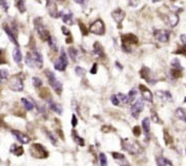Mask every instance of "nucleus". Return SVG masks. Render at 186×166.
Here are the masks:
<instances>
[{"instance_id": "30", "label": "nucleus", "mask_w": 186, "mask_h": 166, "mask_svg": "<svg viewBox=\"0 0 186 166\" xmlns=\"http://www.w3.org/2000/svg\"><path fill=\"white\" fill-rule=\"evenodd\" d=\"M75 73H76V75H77V76H79V77H83L85 74H86V70H85L84 68L80 67V66H77V67L75 68Z\"/></svg>"}, {"instance_id": "12", "label": "nucleus", "mask_w": 186, "mask_h": 166, "mask_svg": "<svg viewBox=\"0 0 186 166\" xmlns=\"http://www.w3.org/2000/svg\"><path fill=\"white\" fill-rule=\"evenodd\" d=\"M59 17L63 19V22L68 26L74 25V15L71 10H65V11H59Z\"/></svg>"}, {"instance_id": "16", "label": "nucleus", "mask_w": 186, "mask_h": 166, "mask_svg": "<svg viewBox=\"0 0 186 166\" xmlns=\"http://www.w3.org/2000/svg\"><path fill=\"white\" fill-rule=\"evenodd\" d=\"M111 17L115 20L116 23H118V24H121V23L124 21V19L126 17V13L125 11L121 8H117L116 10H114L113 13H111Z\"/></svg>"}, {"instance_id": "21", "label": "nucleus", "mask_w": 186, "mask_h": 166, "mask_svg": "<svg viewBox=\"0 0 186 166\" xmlns=\"http://www.w3.org/2000/svg\"><path fill=\"white\" fill-rule=\"evenodd\" d=\"M142 129L144 131L145 137L149 138V131H150V119L149 118H144L142 120Z\"/></svg>"}, {"instance_id": "38", "label": "nucleus", "mask_w": 186, "mask_h": 166, "mask_svg": "<svg viewBox=\"0 0 186 166\" xmlns=\"http://www.w3.org/2000/svg\"><path fill=\"white\" fill-rule=\"evenodd\" d=\"M152 120L154 122V123H162V121L160 120V118H158V114L154 112L153 110H152Z\"/></svg>"}, {"instance_id": "33", "label": "nucleus", "mask_w": 186, "mask_h": 166, "mask_svg": "<svg viewBox=\"0 0 186 166\" xmlns=\"http://www.w3.org/2000/svg\"><path fill=\"white\" fill-rule=\"evenodd\" d=\"M47 42H48V44H49V46L50 47L52 48V51H57V46H56V42H55V39L51 36L49 38V39L47 40Z\"/></svg>"}, {"instance_id": "22", "label": "nucleus", "mask_w": 186, "mask_h": 166, "mask_svg": "<svg viewBox=\"0 0 186 166\" xmlns=\"http://www.w3.org/2000/svg\"><path fill=\"white\" fill-rule=\"evenodd\" d=\"M4 31H5V33L7 34V36H8L9 40L13 42V43H14L15 45H17V47H18V42L17 40V37H15V35L13 33V31H11L7 26L4 27Z\"/></svg>"}, {"instance_id": "39", "label": "nucleus", "mask_w": 186, "mask_h": 166, "mask_svg": "<svg viewBox=\"0 0 186 166\" xmlns=\"http://www.w3.org/2000/svg\"><path fill=\"white\" fill-rule=\"evenodd\" d=\"M111 103H113V105L115 106H120V102H119V99L117 98V94H113L111 96Z\"/></svg>"}, {"instance_id": "54", "label": "nucleus", "mask_w": 186, "mask_h": 166, "mask_svg": "<svg viewBox=\"0 0 186 166\" xmlns=\"http://www.w3.org/2000/svg\"><path fill=\"white\" fill-rule=\"evenodd\" d=\"M122 166H129V165H122Z\"/></svg>"}, {"instance_id": "23", "label": "nucleus", "mask_w": 186, "mask_h": 166, "mask_svg": "<svg viewBox=\"0 0 186 166\" xmlns=\"http://www.w3.org/2000/svg\"><path fill=\"white\" fill-rule=\"evenodd\" d=\"M13 60H14V62H15L17 64H20L21 62H22L23 55H22L21 49L18 48V47H15V48L13 49Z\"/></svg>"}, {"instance_id": "34", "label": "nucleus", "mask_w": 186, "mask_h": 166, "mask_svg": "<svg viewBox=\"0 0 186 166\" xmlns=\"http://www.w3.org/2000/svg\"><path fill=\"white\" fill-rule=\"evenodd\" d=\"M32 82H33V85L36 87V88H39L42 85V80L39 78V77H33L32 78Z\"/></svg>"}, {"instance_id": "1", "label": "nucleus", "mask_w": 186, "mask_h": 166, "mask_svg": "<svg viewBox=\"0 0 186 166\" xmlns=\"http://www.w3.org/2000/svg\"><path fill=\"white\" fill-rule=\"evenodd\" d=\"M25 62H26V65L30 68L41 69L42 66H43V56H42L39 51L33 49L32 51L27 53Z\"/></svg>"}, {"instance_id": "4", "label": "nucleus", "mask_w": 186, "mask_h": 166, "mask_svg": "<svg viewBox=\"0 0 186 166\" xmlns=\"http://www.w3.org/2000/svg\"><path fill=\"white\" fill-rule=\"evenodd\" d=\"M122 48L123 51L129 53L131 52V45L133 44H137L138 42V38L134 35V34H125V35L122 36Z\"/></svg>"}, {"instance_id": "7", "label": "nucleus", "mask_w": 186, "mask_h": 166, "mask_svg": "<svg viewBox=\"0 0 186 166\" xmlns=\"http://www.w3.org/2000/svg\"><path fill=\"white\" fill-rule=\"evenodd\" d=\"M89 32L95 34V35H103L106 33V26H104V23L102 22V20L98 19L95 22H93L90 28H89Z\"/></svg>"}, {"instance_id": "43", "label": "nucleus", "mask_w": 186, "mask_h": 166, "mask_svg": "<svg viewBox=\"0 0 186 166\" xmlns=\"http://www.w3.org/2000/svg\"><path fill=\"white\" fill-rule=\"evenodd\" d=\"M140 132H141V130H140V127H139V126H135L134 128H133V133H134V136L139 137V136H140Z\"/></svg>"}, {"instance_id": "15", "label": "nucleus", "mask_w": 186, "mask_h": 166, "mask_svg": "<svg viewBox=\"0 0 186 166\" xmlns=\"http://www.w3.org/2000/svg\"><path fill=\"white\" fill-rule=\"evenodd\" d=\"M47 9H48V13L50 17H52L54 19L59 17V9H57V6L54 1H47Z\"/></svg>"}, {"instance_id": "8", "label": "nucleus", "mask_w": 186, "mask_h": 166, "mask_svg": "<svg viewBox=\"0 0 186 166\" xmlns=\"http://www.w3.org/2000/svg\"><path fill=\"white\" fill-rule=\"evenodd\" d=\"M143 108H144V101L140 98L131 106V109H130L131 116L134 117L135 119H137L139 117V115L141 114V112L143 111Z\"/></svg>"}, {"instance_id": "47", "label": "nucleus", "mask_w": 186, "mask_h": 166, "mask_svg": "<svg viewBox=\"0 0 186 166\" xmlns=\"http://www.w3.org/2000/svg\"><path fill=\"white\" fill-rule=\"evenodd\" d=\"M80 28H81V31H82V33L84 34V35H87L88 34V31L86 30V28H85V26L84 25H82V23H80Z\"/></svg>"}, {"instance_id": "48", "label": "nucleus", "mask_w": 186, "mask_h": 166, "mask_svg": "<svg viewBox=\"0 0 186 166\" xmlns=\"http://www.w3.org/2000/svg\"><path fill=\"white\" fill-rule=\"evenodd\" d=\"M0 5L4 7V9H5V10L8 9V4H7V2H6V1H0Z\"/></svg>"}, {"instance_id": "45", "label": "nucleus", "mask_w": 186, "mask_h": 166, "mask_svg": "<svg viewBox=\"0 0 186 166\" xmlns=\"http://www.w3.org/2000/svg\"><path fill=\"white\" fill-rule=\"evenodd\" d=\"M61 31H63V33L65 34V36L71 37V32H70V30L65 28V27H61Z\"/></svg>"}, {"instance_id": "27", "label": "nucleus", "mask_w": 186, "mask_h": 166, "mask_svg": "<svg viewBox=\"0 0 186 166\" xmlns=\"http://www.w3.org/2000/svg\"><path fill=\"white\" fill-rule=\"evenodd\" d=\"M22 103H23V105L25 106V108H26L27 111H32V110L34 109V104H33L32 102H30L29 99L23 98V99H22Z\"/></svg>"}, {"instance_id": "25", "label": "nucleus", "mask_w": 186, "mask_h": 166, "mask_svg": "<svg viewBox=\"0 0 186 166\" xmlns=\"http://www.w3.org/2000/svg\"><path fill=\"white\" fill-rule=\"evenodd\" d=\"M137 94H138V91H137L136 88H132V89H131V90L129 91V94H127L128 103H131V104H132V103L135 101V99H136Z\"/></svg>"}, {"instance_id": "24", "label": "nucleus", "mask_w": 186, "mask_h": 166, "mask_svg": "<svg viewBox=\"0 0 186 166\" xmlns=\"http://www.w3.org/2000/svg\"><path fill=\"white\" fill-rule=\"evenodd\" d=\"M175 115L178 119H180V120L184 121L186 123V110L183 109V108H178L175 112Z\"/></svg>"}, {"instance_id": "36", "label": "nucleus", "mask_w": 186, "mask_h": 166, "mask_svg": "<svg viewBox=\"0 0 186 166\" xmlns=\"http://www.w3.org/2000/svg\"><path fill=\"white\" fill-rule=\"evenodd\" d=\"M8 71L6 70V69H1L0 70V79H2V80H5L8 78Z\"/></svg>"}, {"instance_id": "26", "label": "nucleus", "mask_w": 186, "mask_h": 166, "mask_svg": "<svg viewBox=\"0 0 186 166\" xmlns=\"http://www.w3.org/2000/svg\"><path fill=\"white\" fill-rule=\"evenodd\" d=\"M68 52H69V56L72 59V61L76 62L77 61V57H78V51H77L75 47L71 46V47L68 48Z\"/></svg>"}, {"instance_id": "2", "label": "nucleus", "mask_w": 186, "mask_h": 166, "mask_svg": "<svg viewBox=\"0 0 186 166\" xmlns=\"http://www.w3.org/2000/svg\"><path fill=\"white\" fill-rule=\"evenodd\" d=\"M34 26H35V30H36V32L38 33V35L40 36V38L42 40L44 41H47L51 35H50V33L48 32V30L45 28V26L43 24V20H42V18H36L34 20Z\"/></svg>"}, {"instance_id": "46", "label": "nucleus", "mask_w": 186, "mask_h": 166, "mask_svg": "<svg viewBox=\"0 0 186 166\" xmlns=\"http://www.w3.org/2000/svg\"><path fill=\"white\" fill-rule=\"evenodd\" d=\"M90 73L91 74H96V73H97V64H93L91 70H90Z\"/></svg>"}, {"instance_id": "11", "label": "nucleus", "mask_w": 186, "mask_h": 166, "mask_svg": "<svg viewBox=\"0 0 186 166\" xmlns=\"http://www.w3.org/2000/svg\"><path fill=\"white\" fill-rule=\"evenodd\" d=\"M139 90L141 92V99L143 101H146L148 103H152V91H150L148 88H147L145 85H143V84H140L139 85Z\"/></svg>"}, {"instance_id": "49", "label": "nucleus", "mask_w": 186, "mask_h": 166, "mask_svg": "<svg viewBox=\"0 0 186 166\" xmlns=\"http://www.w3.org/2000/svg\"><path fill=\"white\" fill-rule=\"evenodd\" d=\"M180 39L184 43V45H186V35H185V34H182V35L180 36Z\"/></svg>"}, {"instance_id": "5", "label": "nucleus", "mask_w": 186, "mask_h": 166, "mask_svg": "<svg viewBox=\"0 0 186 166\" xmlns=\"http://www.w3.org/2000/svg\"><path fill=\"white\" fill-rule=\"evenodd\" d=\"M122 146L124 150H126L127 152H129L130 154H139L141 151V147L138 144L137 142L131 141L129 138H125L122 141Z\"/></svg>"}, {"instance_id": "10", "label": "nucleus", "mask_w": 186, "mask_h": 166, "mask_svg": "<svg viewBox=\"0 0 186 166\" xmlns=\"http://www.w3.org/2000/svg\"><path fill=\"white\" fill-rule=\"evenodd\" d=\"M153 35H154V37H156L157 40H158L160 42H163V43H166V42L169 41L170 32H169L168 30H165V29L154 30Z\"/></svg>"}, {"instance_id": "44", "label": "nucleus", "mask_w": 186, "mask_h": 166, "mask_svg": "<svg viewBox=\"0 0 186 166\" xmlns=\"http://www.w3.org/2000/svg\"><path fill=\"white\" fill-rule=\"evenodd\" d=\"M48 138H49V140H50V141H51V142H52V144H53L54 146H55V145H56V137H54V136H53V134H52V133H50V132H48Z\"/></svg>"}, {"instance_id": "9", "label": "nucleus", "mask_w": 186, "mask_h": 166, "mask_svg": "<svg viewBox=\"0 0 186 166\" xmlns=\"http://www.w3.org/2000/svg\"><path fill=\"white\" fill-rule=\"evenodd\" d=\"M8 86L10 89L13 91H22L24 89V82H23V79L21 77L14 76L13 78L9 79Z\"/></svg>"}, {"instance_id": "17", "label": "nucleus", "mask_w": 186, "mask_h": 166, "mask_svg": "<svg viewBox=\"0 0 186 166\" xmlns=\"http://www.w3.org/2000/svg\"><path fill=\"white\" fill-rule=\"evenodd\" d=\"M156 94L158 99H161L163 102H171L172 101V94L171 92L168 91V90H157L156 91Z\"/></svg>"}, {"instance_id": "19", "label": "nucleus", "mask_w": 186, "mask_h": 166, "mask_svg": "<svg viewBox=\"0 0 186 166\" xmlns=\"http://www.w3.org/2000/svg\"><path fill=\"white\" fill-rule=\"evenodd\" d=\"M166 21L171 27H176L178 25V23H179V15H178L177 13H172L167 15Z\"/></svg>"}, {"instance_id": "42", "label": "nucleus", "mask_w": 186, "mask_h": 166, "mask_svg": "<svg viewBox=\"0 0 186 166\" xmlns=\"http://www.w3.org/2000/svg\"><path fill=\"white\" fill-rule=\"evenodd\" d=\"M77 124H78V119H77V116L75 114L72 115V126L76 127Z\"/></svg>"}, {"instance_id": "40", "label": "nucleus", "mask_w": 186, "mask_h": 166, "mask_svg": "<svg viewBox=\"0 0 186 166\" xmlns=\"http://www.w3.org/2000/svg\"><path fill=\"white\" fill-rule=\"evenodd\" d=\"M113 157L116 160H125V156L121 153H113Z\"/></svg>"}, {"instance_id": "13", "label": "nucleus", "mask_w": 186, "mask_h": 166, "mask_svg": "<svg viewBox=\"0 0 186 166\" xmlns=\"http://www.w3.org/2000/svg\"><path fill=\"white\" fill-rule=\"evenodd\" d=\"M140 76L146 81V82H148L150 84L156 83V80H154L152 76V71H150V69H148L147 67H142V69L140 70Z\"/></svg>"}, {"instance_id": "31", "label": "nucleus", "mask_w": 186, "mask_h": 166, "mask_svg": "<svg viewBox=\"0 0 186 166\" xmlns=\"http://www.w3.org/2000/svg\"><path fill=\"white\" fill-rule=\"evenodd\" d=\"M117 98L119 99L120 104H128V98H127V94H121V92H119L117 94Z\"/></svg>"}, {"instance_id": "29", "label": "nucleus", "mask_w": 186, "mask_h": 166, "mask_svg": "<svg viewBox=\"0 0 186 166\" xmlns=\"http://www.w3.org/2000/svg\"><path fill=\"white\" fill-rule=\"evenodd\" d=\"M10 151H11V153L15 154L17 156H21L22 154L24 153V150H23L22 147H18L17 145H13V147H11Z\"/></svg>"}, {"instance_id": "41", "label": "nucleus", "mask_w": 186, "mask_h": 166, "mask_svg": "<svg viewBox=\"0 0 186 166\" xmlns=\"http://www.w3.org/2000/svg\"><path fill=\"white\" fill-rule=\"evenodd\" d=\"M175 53H180V55H184L186 56V45H183L182 47H180L178 51H176Z\"/></svg>"}, {"instance_id": "51", "label": "nucleus", "mask_w": 186, "mask_h": 166, "mask_svg": "<svg viewBox=\"0 0 186 166\" xmlns=\"http://www.w3.org/2000/svg\"><path fill=\"white\" fill-rule=\"evenodd\" d=\"M116 66H117V67L119 68V70H122V69H123V67H122V65L121 64H120L119 63V62H116V64H115Z\"/></svg>"}, {"instance_id": "3", "label": "nucleus", "mask_w": 186, "mask_h": 166, "mask_svg": "<svg viewBox=\"0 0 186 166\" xmlns=\"http://www.w3.org/2000/svg\"><path fill=\"white\" fill-rule=\"evenodd\" d=\"M45 75H46V77H47L48 82H49L52 89L55 91L57 94H60L61 92H63V83H61L60 81L56 78L55 74L50 70L45 71Z\"/></svg>"}, {"instance_id": "18", "label": "nucleus", "mask_w": 186, "mask_h": 166, "mask_svg": "<svg viewBox=\"0 0 186 166\" xmlns=\"http://www.w3.org/2000/svg\"><path fill=\"white\" fill-rule=\"evenodd\" d=\"M48 107H49L50 110L53 111V112H55L56 114H59V115L63 114V107H61L60 104L55 103L54 101H52V99H49V101H48Z\"/></svg>"}, {"instance_id": "52", "label": "nucleus", "mask_w": 186, "mask_h": 166, "mask_svg": "<svg viewBox=\"0 0 186 166\" xmlns=\"http://www.w3.org/2000/svg\"><path fill=\"white\" fill-rule=\"evenodd\" d=\"M75 2L76 3H80V4H83V3H85V1H79V0H76Z\"/></svg>"}, {"instance_id": "50", "label": "nucleus", "mask_w": 186, "mask_h": 166, "mask_svg": "<svg viewBox=\"0 0 186 166\" xmlns=\"http://www.w3.org/2000/svg\"><path fill=\"white\" fill-rule=\"evenodd\" d=\"M163 166H173V164L171 163V162H170L168 159H166V162H165V164L163 165Z\"/></svg>"}, {"instance_id": "6", "label": "nucleus", "mask_w": 186, "mask_h": 166, "mask_svg": "<svg viewBox=\"0 0 186 166\" xmlns=\"http://www.w3.org/2000/svg\"><path fill=\"white\" fill-rule=\"evenodd\" d=\"M68 64H69V62H68L67 53H65L64 48H61L59 59H57V61L54 63V69H55L56 71L64 72L65 70V68L68 67Z\"/></svg>"}, {"instance_id": "53", "label": "nucleus", "mask_w": 186, "mask_h": 166, "mask_svg": "<svg viewBox=\"0 0 186 166\" xmlns=\"http://www.w3.org/2000/svg\"><path fill=\"white\" fill-rule=\"evenodd\" d=\"M184 103H186V98L184 99Z\"/></svg>"}, {"instance_id": "32", "label": "nucleus", "mask_w": 186, "mask_h": 166, "mask_svg": "<svg viewBox=\"0 0 186 166\" xmlns=\"http://www.w3.org/2000/svg\"><path fill=\"white\" fill-rule=\"evenodd\" d=\"M99 164L100 166H107V158L103 153L99 154Z\"/></svg>"}, {"instance_id": "37", "label": "nucleus", "mask_w": 186, "mask_h": 166, "mask_svg": "<svg viewBox=\"0 0 186 166\" xmlns=\"http://www.w3.org/2000/svg\"><path fill=\"white\" fill-rule=\"evenodd\" d=\"M17 6L18 10L21 11V13H25L26 11V4H25V1H18L17 2Z\"/></svg>"}, {"instance_id": "14", "label": "nucleus", "mask_w": 186, "mask_h": 166, "mask_svg": "<svg viewBox=\"0 0 186 166\" xmlns=\"http://www.w3.org/2000/svg\"><path fill=\"white\" fill-rule=\"evenodd\" d=\"M11 133L13 134L14 137L17 138V140L20 142L21 144L26 145V144H29V142H30V137L27 136V134L21 132V131H18V130H13V131H11Z\"/></svg>"}, {"instance_id": "28", "label": "nucleus", "mask_w": 186, "mask_h": 166, "mask_svg": "<svg viewBox=\"0 0 186 166\" xmlns=\"http://www.w3.org/2000/svg\"><path fill=\"white\" fill-rule=\"evenodd\" d=\"M73 138H74V141H75L77 144H78L79 146L81 147H83L85 145V142L82 137H80L78 136V133H77V131H73Z\"/></svg>"}, {"instance_id": "20", "label": "nucleus", "mask_w": 186, "mask_h": 166, "mask_svg": "<svg viewBox=\"0 0 186 166\" xmlns=\"http://www.w3.org/2000/svg\"><path fill=\"white\" fill-rule=\"evenodd\" d=\"M93 53H94L97 57H104L106 56V55H104L103 47L99 42H95L94 45H93Z\"/></svg>"}, {"instance_id": "35", "label": "nucleus", "mask_w": 186, "mask_h": 166, "mask_svg": "<svg viewBox=\"0 0 186 166\" xmlns=\"http://www.w3.org/2000/svg\"><path fill=\"white\" fill-rule=\"evenodd\" d=\"M171 65L174 67V69H176V70H179V71H182V66L180 65V62H179V60L178 59H174V60H172V63H171Z\"/></svg>"}]
</instances>
